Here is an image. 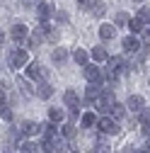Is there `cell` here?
<instances>
[{"mask_svg":"<svg viewBox=\"0 0 150 153\" xmlns=\"http://www.w3.org/2000/svg\"><path fill=\"white\" fill-rule=\"evenodd\" d=\"M70 59H73V63H75V66H87V63L92 61L87 49H75V51L70 53Z\"/></svg>","mask_w":150,"mask_h":153,"instance_id":"cell-21","label":"cell"},{"mask_svg":"<svg viewBox=\"0 0 150 153\" xmlns=\"http://www.w3.org/2000/svg\"><path fill=\"white\" fill-rule=\"evenodd\" d=\"M97 34H99V39L107 44V42H114L116 39V25L114 22H102L97 27Z\"/></svg>","mask_w":150,"mask_h":153,"instance_id":"cell-9","label":"cell"},{"mask_svg":"<svg viewBox=\"0 0 150 153\" xmlns=\"http://www.w3.org/2000/svg\"><path fill=\"white\" fill-rule=\"evenodd\" d=\"M121 153H138V148H136L133 143H126V146L121 148Z\"/></svg>","mask_w":150,"mask_h":153,"instance_id":"cell-35","label":"cell"},{"mask_svg":"<svg viewBox=\"0 0 150 153\" xmlns=\"http://www.w3.org/2000/svg\"><path fill=\"white\" fill-rule=\"evenodd\" d=\"M0 3H3V0H0Z\"/></svg>","mask_w":150,"mask_h":153,"instance_id":"cell-44","label":"cell"},{"mask_svg":"<svg viewBox=\"0 0 150 153\" xmlns=\"http://www.w3.org/2000/svg\"><path fill=\"white\" fill-rule=\"evenodd\" d=\"M70 153H82V151H78V148H73V151H70Z\"/></svg>","mask_w":150,"mask_h":153,"instance_id":"cell-41","label":"cell"},{"mask_svg":"<svg viewBox=\"0 0 150 153\" xmlns=\"http://www.w3.org/2000/svg\"><path fill=\"white\" fill-rule=\"evenodd\" d=\"M143 29H145V22L140 20L138 15L128 20V32H131V34H138V36H140V34H143Z\"/></svg>","mask_w":150,"mask_h":153,"instance_id":"cell-25","label":"cell"},{"mask_svg":"<svg viewBox=\"0 0 150 153\" xmlns=\"http://www.w3.org/2000/svg\"><path fill=\"white\" fill-rule=\"evenodd\" d=\"M121 49H124V53L136 56V53L143 49V39H140L138 34H128V36H124V39H121Z\"/></svg>","mask_w":150,"mask_h":153,"instance_id":"cell-6","label":"cell"},{"mask_svg":"<svg viewBox=\"0 0 150 153\" xmlns=\"http://www.w3.org/2000/svg\"><path fill=\"white\" fill-rule=\"evenodd\" d=\"M82 73H85V80L87 83H104V71L95 61H90L87 66H82Z\"/></svg>","mask_w":150,"mask_h":153,"instance_id":"cell-4","label":"cell"},{"mask_svg":"<svg viewBox=\"0 0 150 153\" xmlns=\"http://www.w3.org/2000/svg\"><path fill=\"white\" fill-rule=\"evenodd\" d=\"M128 20H131V17H128V12L119 10V12L114 15V25H116V29H119V27H128Z\"/></svg>","mask_w":150,"mask_h":153,"instance_id":"cell-28","label":"cell"},{"mask_svg":"<svg viewBox=\"0 0 150 153\" xmlns=\"http://www.w3.org/2000/svg\"><path fill=\"white\" fill-rule=\"evenodd\" d=\"M3 153H15V151H12V148H5V151H3Z\"/></svg>","mask_w":150,"mask_h":153,"instance_id":"cell-40","label":"cell"},{"mask_svg":"<svg viewBox=\"0 0 150 153\" xmlns=\"http://www.w3.org/2000/svg\"><path fill=\"white\" fill-rule=\"evenodd\" d=\"M90 3H92V0H78V7L80 10H90Z\"/></svg>","mask_w":150,"mask_h":153,"instance_id":"cell-36","label":"cell"},{"mask_svg":"<svg viewBox=\"0 0 150 153\" xmlns=\"http://www.w3.org/2000/svg\"><path fill=\"white\" fill-rule=\"evenodd\" d=\"M92 153H109V143H107V136L99 134V141L92 146Z\"/></svg>","mask_w":150,"mask_h":153,"instance_id":"cell-29","label":"cell"},{"mask_svg":"<svg viewBox=\"0 0 150 153\" xmlns=\"http://www.w3.org/2000/svg\"><path fill=\"white\" fill-rule=\"evenodd\" d=\"M138 122H150V107H148V105L138 112Z\"/></svg>","mask_w":150,"mask_h":153,"instance_id":"cell-34","label":"cell"},{"mask_svg":"<svg viewBox=\"0 0 150 153\" xmlns=\"http://www.w3.org/2000/svg\"><path fill=\"white\" fill-rule=\"evenodd\" d=\"M58 136H63L65 141H73L75 136H78V126H75V122H63V124H58Z\"/></svg>","mask_w":150,"mask_h":153,"instance_id":"cell-15","label":"cell"},{"mask_svg":"<svg viewBox=\"0 0 150 153\" xmlns=\"http://www.w3.org/2000/svg\"><path fill=\"white\" fill-rule=\"evenodd\" d=\"M46 117H49V122H53V124H63V122L68 119V112H65L63 107L51 105V107H49V112H46Z\"/></svg>","mask_w":150,"mask_h":153,"instance_id":"cell-16","label":"cell"},{"mask_svg":"<svg viewBox=\"0 0 150 153\" xmlns=\"http://www.w3.org/2000/svg\"><path fill=\"white\" fill-rule=\"evenodd\" d=\"M53 5L49 0H36V17H39V22H51L53 20Z\"/></svg>","mask_w":150,"mask_h":153,"instance_id":"cell-8","label":"cell"},{"mask_svg":"<svg viewBox=\"0 0 150 153\" xmlns=\"http://www.w3.org/2000/svg\"><path fill=\"white\" fill-rule=\"evenodd\" d=\"M46 42L56 46V44H58V42H61V32H58V29H53V27H51V29L46 32Z\"/></svg>","mask_w":150,"mask_h":153,"instance_id":"cell-31","label":"cell"},{"mask_svg":"<svg viewBox=\"0 0 150 153\" xmlns=\"http://www.w3.org/2000/svg\"><path fill=\"white\" fill-rule=\"evenodd\" d=\"M145 107V97H143V95H128V100H126V109L131 112V114H138L140 109Z\"/></svg>","mask_w":150,"mask_h":153,"instance_id":"cell-14","label":"cell"},{"mask_svg":"<svg viewBox=\"0 0 150 153\" xmlns=\"http://www.w3.org/2000/svg\"><path fill=\"white\" fill-rule=\"evenodd\" d=\"M148 88H150V75H148Z\"/></svg>","mask_w":150,"mask_h":153,"instance_id":"cell-43","label":"cell"},{"mask_svg":"<svg viewBox=\"0 0 150 153\" xmlns=\"http://www.w3.org/2000/svg\"><path fill=\"white\" fill-rule=\"evenodd\" d=\"M95 131H99L102 136H119L121 134V122H116L114 117H109V114H102Z\"/></svg>","mask_w":150,"mask_h":153,"instance_id":"cell-1","label":"cell"},{"mask_svg":"<svg viewBox=\"0 0 150 153\" xmlns=\"http://www.w3.org/2000/svg\"><path fill=\"white\" fill-rule=\"evenodd\" d=\"M90 15L95 17V20H104V15H107V3H104V0H92V3H90Z\"/></svg>","mask_w":150,"mask_h":153,"instance_id":"cell-20","label":"cell"},{"mask_svg":"<svg viewBox=\"0 0 150 153\" xmlns=\"http://www.w3.org/2000/svg\"><path fill=\"white\" fill-rule=\"evenodd\" d=\"M131 3H138V5H140V3H143V0H131Z\"/></svg>","mask_w":150,"mask_h":153,"instance_id":"cell-42","label":"cell"},{"mask_svg":"<svg viewBox=\"0 0 150 153\" xmlns=\"http://www.w3.org/2000/svg\"><path fill=\"white\" fill-rule=\"evenodd\" d=\"M51 61H53V66H65V63L70 61V51H68L65 46H58V44H56L53 51H51Z\"/></svg>","mask_w":150,"mask_h":153,"instance_id":"cell-10","label":"cell"},{"mask_svg":"<svg viewBox=\"0 0 150 153\" xmlns=\"http://www.w3.org/2000/svg\"><path fill=\"white\" fill-rule=\"evenodd\" d=\"M17 126H20V131H22V136H24V139H34V136H39V134H41V122L24 119V122H20Z\"/></svg>","mask_w":150,"mask_h":153,"instance_id":"cell-7","label":"cell"},{"mask_svg":"<svg viewBox=\"0 0 150 153\" xmlns=\"http://www.w3.org/2000/svg\"><path fill=\"white\" fill-rule=\"evenodd\" d=\"M145 148H148V151H150V136H148V139H145Z\"/></svg>","mask_w":150,"mask_h":153,"instance_id":"cell-39","label":"cell"},{"mask_svg":"<svg viewBox=\"0 0 150 153\" xmlns=\"http://www.w3.org/2000/svg\"><path fill=\"white\" fill-rule=\"evenodd\" d=\"M63 105L68 109H82V100H80V95L75 90H65L63 92Z\"/></svg>","mask_w":150,"mask_h":153,"instance_id":"cell-13","label":"cell"},{"mask_svg":"<svg viewBox=\"0 0 150 153\" xmlns=\"http://www.w3.org/2000/svg\"><path fill=\"white\" fill-rule=\"evenodd\" d=\"M138 153H150V151H148V148L143 146V148H138Z\"/></svg>","mask_w":150,"mask_h":153,"instance_id":"cell-38","label":"cell"},{"mask_svg":"<svg viewBox=\"0 0 150 153\" xmlns=\"http://www.w3.org/2000/svg\"><path fill=\"white\" fill-rule=\"evenodd\" d=\"M24 75H27L29 80H34V83H39V80H49V71H46L41 63H36V61H34V63L29 61V63L24 66Z\"/></svg>","mask_w":150,"mask_h":153,"instance_id":"cell-3","label":"cell"},{"mask_svg":"<svg viewBox=\"0 0 150 153\" xmlns=\"http://www.w3.org/2000/svg\"><path fill=\"white\" fill-rule=\"evenodd\" d=\"M27 63H29V51H27L24 46H15V49L7 53V66H10L12 73L20 71V68H24Z\"/></svg>","mask_w":150,"mask_h":153,"instance_id":"cell-2","label":"cell"},{"mask_svg":"<svg viewBox=\"0 0 150 153\" xmlns=\"http://www.w3.org/2000/svg\"><path fill=\"white\" fill-rule=\"evenodd\" d=\"M0 119H3V122H12L15 119V112H12V105L10 102L0 105Z\"/></svg>","mask_w":150,"mask_h":153,"instance_id":"cell-27","label":"cell"},{"mask_svg":"<svg viewBox=\"0 0 150 153\" xmlns=\"http://www.w3.org/2000/svg\"><path fill=\"white\" fill-rule=\"evenodd\" d=\"M126 114H128V109H126V105H121V102H114L111 109H109V117H114L116 122H124Z\"/></svg>","mask_w":150,"mask_h":153,"instance_id":"cell-23","label":"cell"},{"mask_svg":"<svg viewBox=\"0 0 150 153\" xmlns=\"http://www.w3.org/2000/svg\"><path fill=\"white\" fill-rule=\"evenodd\" d=\"M99 95H102V83H90L85 88V95H82V105H92Z\"/></svg>","mask_w":150,"mask_h":153,"instance_id":"cell-11","label":"cell"},{"mask_svg":"<svg viewBox=\"0 0 150 153\" xmlns=\"http://www.w3.org/2000/svg\"><path fill=\"white\" fill-rule=\"evenodd\" d=\"M138 131H140V136H150V122H138Z\"/></svg>","mask_w":150,"mask_h":153,"instance_id":"cell-33","label":"cell"},{"mask_svg":"<svg viewBox=\"0 0 150 153\" xmlns=\"http://www.w3.org/2000/svg\"><path fill=\"white\" fill-rule=\"evenodd\" d=\"M56 136H58V124L41 122V139H56Z\"/></svg>","mask_w":150,"mask_h":153,"instance_id":"cell-24","label":"cell"},{"mask_svg":"<svg viewBox=\"0 0 150 153\" xmlns=\"http://www.w3.org/2000/svg\"><path fill=\"white\" fill-rule=\"evenodd\" d=\"M53 22H58V25H68L70 22V15L65 10H56L53 12Z\"/></svg>","mask_w":150,"mask_h":153,"instance_id":"cell-30","label":"cell"},{"mask_svg":"<svg viewBox=\"0 0 150 153\" xmlns=\"http://www.w3.org/2000/svg\"><path fill=\"white\" fill-rule=\"evenodd\" d=\"M36 97L39 100H51L53 97V85L49 80H39L36 83Z\"/></svg>","mask_w":150,"mask_h":153,"instance_id":"cell-18","label":"cell"},{"mask_svg":"<svg viewBox=\"0 0 150 153\" xmlns=\"http://www.w3.org/2000/svg\"><path fill=\"white\" fill-rule=\"evenodd\" d=\"M97 122H99V114H97L95 109H87V112L80 114V122H78V124H80L82 129H95Z\"/></svg>","mask_w":150,"mask_h":153,"instance_id":"cell-12","label":"cell"},{"mask_svg":"<svg viewBox=\"0 0 150 153\" xmlns=\"http://www.w3.org/2000/svg\"><path fill=\"white\" fill-rule=\"evenodd\" d=\"M138 17L148 25V20H150V7H148V5H140V7H138Z\"/></svg>","mask_w":150,"mask_h":153,"instance_id":"cell-32","label":"cell"},{"mask_svg":"<svg viewBox=\"0 0 150 153\" xmlns=\"http://www.w3.org/2000/svg\"><path fill=\"white\" fill-rule=\"evenodd\" d=\"M10 36H12L15 46H24L27 36H29V27H27L24 22H15V25L10 27Z\"/></svg>","mask_w":150,"mask_h":153,"instance_id":"cell-5","label":"cell"},{"mask_svg":"<svg viewBox=\"0 0 150 153\" xmlns=\"http://www.w3.org/2000/svg\"><path fill=\"white\" fill-rule=\"evenodd\" d=\"M3 44H5V32L0 29V46H3Z\"/></svg>","mask_w":150,"mask_h":153,"instance_id":"cell-37","label":"cell"},{"mask_svg":"<svg viewBox=\"0 0 150 153\" xmlns=\"http://www.w3.org/2000/svg\"><path fill=\"white\" fill-rule=\"evenodd\" d=\"M90 59L95 61V63H107V59H109V51H107L104 42H102V44H97V46H92V51H90Z\"/></svg>","mask_w":150,"mask_h":153,"instance_id":"cell-17","label":"cell"},{"mask_svg":"<svg viewBox=\"0 0 150 153\" xmlns=\"http://www.w3.org/2000/svg\"><path fill=\"white\" fill-rule=\"evenodd\" d=\"M34 80H29L27 75H17V85H20V90L27 95V97H34L36 95V85H32Z\"/></svg>","mask_w":150,"mask_h":153,"instance_id":"cell-19","label":"cell"},{"mask_svg":"<svg viewBox=\"0 0 150 153\" xmlns=\"http://www.w3.org/2000/svg\"><path fill=\"white\" fill-rule=\"evenodd\" d=\"M70 141H65L63 136H56L53 139V153H70Z\"/></svg>","mask_w":150,"mask_h":153,"instance_id":"cell-26","label":"cell"},{"mask_svg":"<svg viewBox=\"0 0 150 153\" xmlns=\"http://www.w3.org/2000/svg\"><path fill=\"white\" fill-rule=\"evenodd\" d=\"M17 151H20V153H39L41 151V143L34 141V139H24L20 146H17Z\"/></svg>","mask_w":150,"mask_h":153,"instance_id":"cell-22","label":"cell"}]
</instances>
